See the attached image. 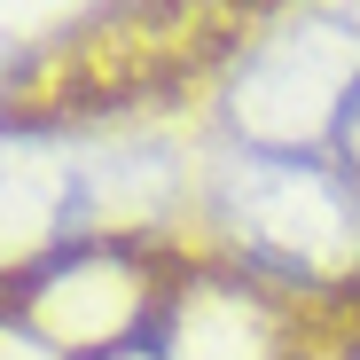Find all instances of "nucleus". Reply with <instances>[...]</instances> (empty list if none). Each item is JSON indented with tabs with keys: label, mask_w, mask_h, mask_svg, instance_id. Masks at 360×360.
Segmentation results:
<instances>
[{
	"label": "nucleus",
	"mask_w": 360,
	"mask_h": 360,
	"mask_svg": "<svg viewBox=\"0 0 360 360\" xmlns=\"http://www.w3.org/2000/svg\"><path fill=\"white\" fill-rule=\"evenodd\" d=\"M274 274L212 266L149 235L47 251L0 274V360H290Z\"/></svg>",
	"instance_id": "nucleus-1"
}]
</instances>
